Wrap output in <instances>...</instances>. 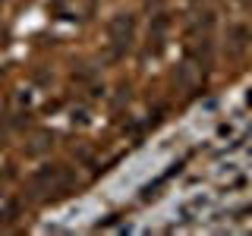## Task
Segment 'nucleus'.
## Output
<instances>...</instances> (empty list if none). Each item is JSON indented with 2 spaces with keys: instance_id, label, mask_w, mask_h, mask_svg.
<instances>
[{
  "instance_id": "f03ea898",
  "label": "nucleus",
  "mask_w": 252,
  "mask_h": 236,
  "mask_svg": "<svg viewBox=\"0 0 252 236\" xmlns=\"http://www.w3.org/2000/svg\"><path fill=\"white\" fill-rule=\"evenodd\" d=\"M66 183H69V173L63 167H47L35 177V186H44L47 192H51V189H63Z\"/></svg>"
},
{
  "instance_id": "39448f33",
  "label": "nucleus",
  "mask_w": 252,
  "mask_h": 236,
  "mask_svg": "<svg viewBox=\"0 0 252 236\" xmlns=\"http://www.w3.org/2000/svg\"><path fill=\"white\" fill-rule=\"evenodd\" d=\"M35 101H38L35 88H19V91H16V104H19V107L32 110V107H35Z\"/></svg>"
},
{
  "instance_id": "f257e3e1",
  "label": "nucleus",
  "mask_w": 252,
  "mask_h": 236,
  "mask_svg": "<svg viewBox=\"0 0 252 236\" xmlns=\"http://www.w3.org/2000/svg\"><path fill=\"white\" fill-rule=\"evenodd\" d=\"M107 38H110L114 54L123 57V54L132 47V41H136V16L132 13H117L114 19L107 22Z\"/></svg>"
},
{
  "instance_id": "20e7f679",
  "label": "nucleus",
  "mask_w": 252,
  "mask_h": 236,
  "mask_svg": "<svg viewBox=\"0 0 252 236\" xmlns=\"http://www.w3.org/2000/svg\"><path fill=\"white\" fill-rule=\"evenodd\" d=\"M195 79H199V66H195L192 60H186L183 66H180V82H183L186 88H192V85H195Z\"/></svg>"
},
{
  "instance_id": "7ed1b4c3",
  "label": "nucleus",
  "mask_w": 252,
  "mask_h": 236,
  "mask_svg": "<svg viewBox=\"0 0 252 236\" xmlns=\"http://www.w3.org/2000/svg\"><path fill=\"white\" fill-rule=\"evenodd\" d=\"M57 16L60 19H82V6H79V0H60Z\"/></svg>"
}]
</instances>
